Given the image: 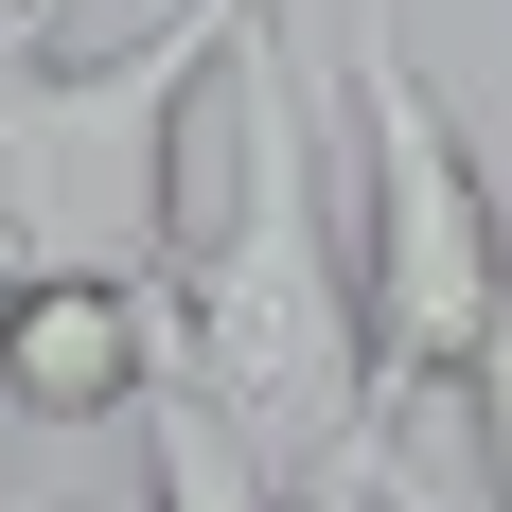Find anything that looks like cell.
I'll return each mask as SVG.
<instances>
[{
	"mask_svg": "<svg viewBox=\"0 0 512 512\" xmlns=\"http://www.w3.org/2000/svg\"><path fill=\"white\" fill-rule=\"evenodd\" d=\"M336 124H354V195H336V265H354V336L389 407H460L477 336L512 301V212L477 177L460 106L424 89V53L389 18L336 36Z\"/></svg>",
	"mask_w": 512,
	"mask_h": 512,
	"instance_id": "6da1fadb",
	"label": "cell"
},
{
	"mask_svg": "<svg viewBox=\"0 0 512 512\" xmlns=\"http://www.w3.org/2000/svg\"><path fill=\"white\" fill-rule=\"evenodd\" d=\"M159 371V283L124 265H18L0 283V407L18 424H124Z\"/></svg>",
	"mask_w": 512,
	"mask_h": 512,
	"instance_id": "7a4b0ae2",
	"label": "cell"
},
{
	"mask_svg": "<svg viewBox=\"0 0 512 512\" xmlns=\"http://www.w3.org/2000/svg\"><path fill=\"white\" fill-rule=\"evenodd\" d=\"M142 477H159V512H265V477L230 460V424L195 407V371H177V336H159V371H142Z\"/></svg>",
	"mask_w": 512,
	"mask_h": 512,
	"instance_id": "3957f363",
	"label": "cell"
},
{
	"mask_svg": "<svg viewBox=\"0 0 512 512\" xmlns=\"http://www.w3.org/2000/svg\"><path fill=\"white\" fill-rule=\"evenodd\" d=\"M460 424H477V477H495V512H512V301H495V336H477V371H460Z\"/></svg>",
	"mask_w": 512,
	"mask_h": 512,
	"instance_id": "277c9868",
	"label": "cell"
},
{
	"mask_svg": "<svg viewBox=\"0 0 512 512\" xmlns=\"http://www.w3.org/2000/svg\"><path fill=\"white\" fill-rule=\"evenodd\" d=\"M53 18H71V0H0V36H53Z\"/></svg>",
	"mask_w": 512,
	"mask_h": 512,
	"instance_id": "5b68a950",
	"label": "cell"
}]
</instances>
